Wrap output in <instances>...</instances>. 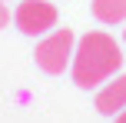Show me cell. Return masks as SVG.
Masks as SVG:
<instances>
[{"label": "cell", "instance_id": "1", "mask_svg": "<svg viewBox=\"0 0 126 123\" xmlns=\"http://www.w3.org/2000/svg\"><path fill=\"white\" fill-rule=\"evenodd\" d=\"M120 67H123V50L116 37H110L106 30H90L76 43L70 70H73V83L80 90H93V87L106 83L110 77H116Z\"/></svg>", "mask_w": 126, "mask_h": 123}, {"label": "cell", "instance_id": "2", "mask_svg": "<svg viewBox=\"0 0 126 123\" xmlns=\"http://www.w3.org/2000/svg\"><path fill=\"white\" fill-rule=\"evenodd\" d=\"M73 50H76V37L73 30H50L43 40L37 43V50H33V57H37V67L43 73H63L70 63H73Z\"/></svg>", "mask_w": 126, "mask_h": 123}, {"label": "cell", "instance_id": "3", "mask_svg": "<svg viewBox=\"0 0 126 123\" xmlns=\"http://www.w3.org/2000/svg\"><path fill=\"white\" fill-rule=\"evenodd\" d=\"M13 23L27 37H47L57 27V7L50 0H20L17 13H13Z\"/></svg>", "mask_w": 126, "mask_h": 123}, {"label": "cell", "instance_id": "4", "mask_svg": "<svg viewBox=\"0 0 126 123\" xmlns=\"http://www.w3.org/2000/svg\"><path fill=\"white\" fill-rule=\"evenodd\" d=\"M96 110L106 113V117H116L120 110H126V73H116V77L106 80V87H100Z\"/></svg>", "mask_w": 126, "mask_h": 123}, {"label": "cell", "instance_id": "5", "mask_svg": "<svg viewBox=\"0 0 126 123\" xmlns=\"http://www.w3.org/2000/svg\"><path fill=\"white\" fill-rule=\"evenodd\" d=\"M93 17L106 27H116L126 20V0H93Z\"/></svg>", "mask_w": 126, "mask_h": 123}, {"label": "cell", "instance_id": "6", "mask_svg": "<svg viewBox=\"0 0 126 123\" xmlns=\"http://www.w3.org/2000/svg\"><path fill=\"white\" fill-rule=\"evenodd\" d=\"M7 23H10V10H7V3L0 0V30H3Z\"/></svg>", "mask_w": 126, "mask_h": 123}, {"label": "cell", "instance_id": "7", "mask_svg": "<svg viewBox=\"0 0 126 123\" xmlns=\"http://www.w3.org/2000/svg\"><path fill=\"white\" fill-rule=\"evenodd\" d=\"M116 123H126V110H120V113H116Z\"/></svg>", "mask_w": 126, "mask_h": 123}, {"label": "cell", "instance_id": "8", "mask_svg": "<svg viewBox=\"0 0 126 123\" xmlns=\"http://www.w3.org/2000/svg\"><path fill=\"white\" fill-rule=\"evenodd\" d=\"M123 43H126V30H123Z\"/></svg>", "mask_w": 126, "mask_h": 123}]
</instances>
